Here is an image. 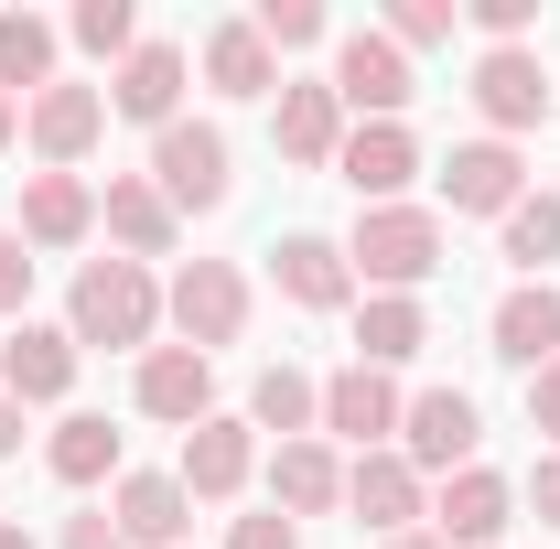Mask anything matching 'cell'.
Segmentation results:
<instances>
[{
  "mask_svg": "<svg viewBox=\"0 0 560 549\" xmlns=\"http://www.w3.org/2000/svg\"><path fill=\"white\" fill-rule=\"evenodd\" d=\"M66 335H75V355L86 344H140L151 355V335H162V280L140 270V259H86L75 291H66Z\"/></svg>",
  "mask_w": 560,
  "mask_h": 549,
  "instance_id": "cell-1",
  "label": "cell"
},
{
  "mask_svg": "<svg viewBox=\"0 0 560 549\" xmlns=\"http://www.w3.org/2000/svg\"><path fill=\"white\" fill-rule=\"evenodd\" d=\"M346 270L366 291H410L442 270V215L431 206H355V237H346Z\"/></svg>",
  "mask_w": 560,
  "mask_h": 549,
  "instance_id": "cell-2",
  "label": "cell"
},
{
  "mask_svg": "<svg viewBox=\"0 0 560 549\" xmlns=\"http://www.w3.org/2000/svg\"><path fill=\"white\" fill-rule=\"evenodd\" d=\"M151 184H162V206L173 215H215L237 195V151L215 119H173V130H151Z\"/></svg>",
  "mask_w": 560,
  "mask_h": 549,
  "instance_id": "cell-3",
  "label": "cell"
},
{
  "mask_svg": "<svg viewBox=\"0 0 560 549\" xmlns=\"http://www.w3.org/2000/svg\"><path fill=\"white\" fill-rule=\"evenodd\" d=\"M162 313H173V335L195 344V355H215V344L248 335V270L237 259H184L173 291H162Z\"/></svg>",
  "mask_w": 560,
  "mask_h": 549,
  "instance_id": "cell-4",
  "label": "cell"
},
{
  "mask_svg": "<svg viewBox=\"0 0 560 549\" xmlns=\"http://www.w3.org/2000/svg\"><path fill=\"white\" fill-rule=\"evenodd\" d=\"M410 97H420L410 55H399L377 22H355L346 44H335V108H355V130H366V119H399Z\"/></svg>",
  "mask_w": 560,
  "mask_h": 549,
  "instance_id": "cell-5",
  "label": "cell"
},
{
  "mask_svg": "<svg viewBox=\"0 0 560 549\" xmlns=\"http://www.w3.org/2000/svg\"><path fill=\"white\" fill-rule=\"evenodd\" d=\"M475 119H486V140H517V130H539L550 119V66H539V44H506V55H475Z\"/></svg>",
  "mask_w": 560,
  "mask_h": 549,
  "instance_id": "cell-6",
  "label": "cell"
},
{
  "mask_svg": "<svg viewBox=\"0 0 560 549\" xmlns=\"http://www.w3.org/2000/svg\"><path fill=\"white\" fill-rule=\"evenodd\" d=\"M475 442H486V410H475L464 388H420L410 410H399V464H410V475H464Z\"/></svg>",
  "mask_w": 560,
  "mask_h": 549,
  "instance_id": "cell-7",
  "label": "cell"
},
{
  "mask_svg": "<svg viewBox=\"0 0 560 549\" xmlns=\"http://www.w3.org/2000/svg\"><path fill=\"white\" fill-rule=\"evenodd\" d=\"M22 140L44 151V173H75V162L108 140V86H75V75H55L44 97H22Z\"/></svg>",
  "mask_w": 560,
  "mask_h": 549,
  "instance_id": "cell-8",
  "label": "cell"
},
{
  "mask_svg": "<svg viewBox=\"0 0 560 549\" xmlns=\"http://www.w3.org/2000/svg\"><path fill=\"white\" fill-rule=\"evenodd\" d=\"M270 140H280V162H302V173H335V151H346L335 75H280V97H270Z\"/></svg>",
  "mask_w": 560,
  "mask_h": 549,
  "instance_id": "cell-9",
  "label": "cell"
},
{
  "mask_svg": "<svg viewBox=\"0 0 560 549\" xmlns=\"http://www.w3.org/2000/svg\"><path fill=\"white\" fill-rule=\"evenodd\" d=\"M140 420H173V431H195V420H215V355H195V344H151L130 377Z\"/></svg>",
  "mask_w": 560,
  "mask_h": 549,
  "instance_id": "cell-10",
  "label": "cell"
},
{
  "mask_svg": "<svg viewBox=\"0 0 560 549\" xmlns=\"http://www.w3.org/2000/svg\"><path fill=\"white\" fill-rule=\"evenodd\" d=\"M346 506H355V528H377V539H399V528H431V484L399 464V442H388V453H355V464H346Z\"/></svg>",
  "mask_w": 560,
  "mask_h": 549,
  "instance_id": "cell-11",
  "label": "cell"
},
{
  "mask_svg": "<svg viewBox=\"0 0 560 549\" xmlns=\"http://www.w3.org/2000/svg\"><path fill=\"white\" fill-rule=\"evenodd\" d=\"M248 475H259V431H248V420L215 410V420H195V431H184V464H173V484H184L195 506H226Z\"/></svg>",
  "mask_w": 560,
  "mask_h": 549,
  "instance_id": "cell-12",
  "label": "cell"
},
{
  "mask_svg": "<svg viewBox=\"0 0 560 549\" xmlns=\"http://www.w3.org/2000/svg\"><path fill=\"white\" fill-rule=\"evenodd\" d=\"M506 517H517V484L486 475V464L442 475V495H431V539H442V549H495V539H506Z\"/></svg>",
  "mask_w": 560,
  "mask_h": 549,
  "instance_id": "cell-13",
  "label": "cell"
},
{
  "mask_svg": "<svg viewBox=\"0 0 560 549\" xmlns=\"http://www.w3.org/2000/svg\"><path fill=\"white\" fill-rule=\"evenodd\" d=\"M335 173H346V195H355V206H399V195H410V173H420L410 119H366V130H346Z\"/></svg>",
  "mask_w": 560,
  "mask_h": 549,
  "instance_id": "cell-14",
  "label": "cell"
},
{
  "mask_svg": "<svg viewBox=\"0 0 560 549\" xmlns=\"http://www.w3.org/2000/svg\"><path fill=\"white\" fill-rule=\"evenodd\" d=\"M486 344L517 366V377H539V366H560V280H517L506 302L486 313Z\"/></svg>",
  "mask_w": 560,
  "mask_h": 549,
  "instance_id": "cell-15",
  "label": "cell"
},
{
  "mask_svg": "<svg viewBox=\"0 0 560 549\" xmlns=\"http://www.w3.org/2000/svg\"><path fill=\"white\" fill-rule=\"evenodd\" d=\"M270 280H280V302H291V313H346V302H355L346 237H313V226L270 248Z\"/></svg>",
  "mask_w": 560,
  "mask_h": 549,
  "instance_id": "cell-16",
  "label": "cell"
},
{
  "mask_svg": "<svg viewBox=\"0 0 560 549\" xmlns=\"http://www.w3.org/2000/svg\"><path fill=\"white\" fill-rule=\"evenodd\" d=\"M97 226L119 237V259H140V270H151V259H173V237H184V215L162 206V184H151V173H108Z\"/></svg>",
  "mask_w": 560,
  "mask_h": 549,
  "instance_id": "cell-17",
  "label": "cell"
},
{
  "mask_svg": "<svg viewBox=\"0 0 560 549\" xmlns=\"http://www.w3.org/2000/svg\"><path fill=\"white\" fill-rule=\"evenodd\" d=\"M0 388H11L22 410L66 399V388H75V335H66V324H33V313H22V324H11V344H0Z\"/></svg>",
  "mask_w": 560,
  "mask_h": 549,
  "instance_id": "cell-18",
  "label": "cell"
},
{
  "mask_svg": "<svg viewBox=\"0 0 560 549\" xmlns=\"http://www.w3.org/2000/svg\"><path fill=\"white\" fill-rule=\"evenodd\" d=\"M517 195H528L517 140H464V151L442 162V206H453V215H506Z\"/></svg>",
  "mask_w": 560,
  "mask_h": 549,
  "instance_id": "cell-19",
  "label": "cell"
},
{
  "mask_svg": "<svg viewBox=\"0 0 560 549\" xmlns=\"http://www.w3.org/2000/svg\"><path fill=\"white\" fill-rule=\"evenodd\" d=\"M108 108L140 119V130H173V119H184V44H162V33L130 44V66L108 75Z\"/></svg>",
  "mask_w": 560,
  "mask_h": 549,
  "instance_id": "cell-20",
  "label": "cell"
},
{
  "mask_svg": "<svg viewBox=\"0 0 560 549\" xmlns=\"http://www.w3.org/2000/svg\"><path fill=\"white\" fill-rule=\"evenodd\" d=\"M399 410H410V399H399L377 366H335V377H324V431H335V442H355V453H388Z\"/></svg>",
  "mask_w": 560,
  "mask_h": 549,
  "instance_id": "cell-21",
  "label": "cell"
},
{
  "mask_svg": "<svg viewBox=\"0 0 560 549\" xmlns=\"http://www.w3.org/2000/svg\"><path fill=\"white\" fill-rule=\"evenodd\" d=\"M108 528L130 549H184V528H195V495L173 475H119V495H108Z\"/></svg>",
  "mask_w": 560,
  "mask_h": 549,
  "instance_id": "cell-22",
  "label": "cell"
},
{
  "mask_svg": "<svg viewBox=\"0 0 560 549\" xmlns=\"http://www.w3.org/2000/svg\"><path fill=\"white\" fill-rule=\"evenodd\" d=\"M86 226H97L86 173H33L22 184V248H86Z\"/></svg>",
  "mask_w": 560,
  "mask_h": 549,
  "instance_id": "cell-23",
  "label": "cell"
},
{
  "mask_svg": "<svg viewBox=\"0 0 560 549\" xmlns=\"http://www.w3.org/2000/svg\"><path fill=\"white\" fill-rule=\"evenodd\" d=\"M270 495L280 517H324V506H346V464H335V442L313 431V442H280L270 453Z\"/></svg>",
  "mask_w": 560,
  "mask_h": 549,
  "instance_id": "cell-24",
  "label": "cell"
},
{
  "mask_svg": "<svg viewBox=\"0 0 560 549\" xmlns=\"http://www.w3.org/2000/svg\"><path fill=\"white\" fill-rule=\"evenodd\" d=\"M420 344H431V313H420L410 291H366V313H355V366H410Z\"/></svg>",
  "mask_w": 560,
  "mask_h": 549,
  "instance_id": "cell-25",
  "label": "cell"
},
{
  "mask_svg": "<svg viewBox=\"0 0 560 549\" xmlns=\"http://www.w3.org/2000/svg\"><path fill=\"white\" fill-rule=\"evenodd\" d=\"M206 86L215 97H280V55L259 44V22H215L206 33Z\"/></svg>",
  "mask_w": 560,
  "mask_h": 549,
  "instance_id": "cell-26",
  "label": "cell"
},
{
  "mask_svg": "<svg viewBox=\"0 0 560 549\" xmlns=\"http://www.w3.org/2000/svg\"><path fill=\"white\" fill-rule=\"evenodd\" d=\"M248 431L313 442V431H324V377H302V366H259V388H248Z\"/></svg>",
  "mask_w": 560,
  "mask_h": 549,
  "instance_id": "cell-27",
  "label": "cell"
},
{
  "mask_svg": "<svg viewBox=\"0 0 560 549\" xmlns=\"http://www.w3.org/2000/svg\"><path fill=\"white\" fill-rule=\"evenodd\" d=\"M44 464H55V484H108L119 475V431H108L97 410H66L55 442H44Z\"/></svg>",
  "mask_w": 560,
  "mask_h": 549,
  "instance_id": "cell-28",
  "label": "cell"
},
{
  "mask_svg": "<svg viewBox=\"0 0 560 549\" xmlns=\"http://www.w3.org/2000/svg\"><path fill=\"white\" fill-rule=\"evenodd\" d=\"M0 86H22V97L55 86V22L44 11H0Z\"/></svg>",
  "mask_w": 560,
  "mask_h": 549,
  "instance_id": "cell-29",
  "label": "cell"
},
{
  "mask_svg": "<svg viewBox=\"0 0 560 549\" xmlns=\"http://www.w3.org/2000/svg\"><path fill=\"white\" fill-rule=\"evenodd\" d=\"M495 226H506V259H517V270L550 280V259H560V195H517Z\"/></svg>",
  "mask_w": 560,
  "mask_h": 549,
  "instance_id": "cell-30",
  "label": "cell"
},
{
  "mask_svg": "<svg viewBox=\"0 0 560 549\" xmlns=\"http://www.w3.org/2000/svg\"><path fill=\"white\" fill-rule=\"evenodd\" d=\"M75 44H86V55H119V66H130V44H140V11L130 0H75V22H66Z\"/></svg>",
  "mask_w": 560,
  "mask_h": 549,
  "instance_id": "cell-31",
  "label": "cell"
},
{
  "mask_svg": "<svg viewBox=\"0 0 560 549\" xmlns=\"http://www.w3.org/2000/svg\"><path fill=\"white\" fill-rule=\"evenodd\" d=\"M248 22H259V44H270V55H302V44H324V0H259Z\"/></svg>",
  "mask_w": 560,
  "mask_h": 549,
  "instance_id": "cell-32",
  "label": "cell"
},
{
  "mask_svg": "<svg viewBox=\"0 0 560 549\" xmlns=\"http://www.w3.org/2000/svg\"><path fill=\"white\" fill-rule=\"evenodd\" d=\"M399 55H431V44H453V0H388V22H377Z\"/></svg>",
  "mask_w": 560,
  "mask_h": 549,
  "instance_id": "cell-33",
  "label": "cell"
},
{
  "mask_svg": "<svg viewBox=\"0 0 560 549\" xmlns=\"http://www.w3.org/2000/svg\"><path fill=\"white\" fill-rule=\"evenodd\" d=\"M464 22L486 33V55H506V44H528V33H539V0H464Z\"/></svg>",
  "mask_w": 560,
  "mask_h": 549,
  "instance_id": "cell-34",
  "label": "cell"
},
{
  "mask_svg": "<svg viewBox=\"0 0 560 549\" xmlns=\"http://www.w3.org/2000/svg\"><path fill=\"white\" fill-rule=\"evenodd\" d=\"M22 302H33V259H22V237L0 226V324H22Z\"/></svg>",
  "mask_w": 560,
  "mask_h": 549,
  "instance_id": "cell-35",
  "label": "cell"
},
{
  "mask_svg": "<svg viewBox=\"0 0 560 549\" xmlns=\"http://www.w3.org/2000/svg\"><path fill=\"white\" fill-rule=\"evenodd\" d=\"M55 549H130V539L108 528V506H75L66 528H55Z\"/></svg>",
  "mask_w": 560,
  "mask_h": 549,
  "instance_id": "cell-36",
  "label": "cell"
},
{
  "mask_svg": "<svg viewBox=\"0 0 560 549\" xmlns=\"http://www.w3.org/2000/svg\"><path fill=\"white\" fill-rule=\"evenodd\" d=\"M226 549H302V528H291V517H237V528H226Z\"/></svg>",
  "mask_w": 560,
  "mask_h": 549,
  "instance_id": "cell-37",
  "label": "cell"
},
{
  "mask_svg": "<svg viewBox=\"0 0 560 549\" xmlns=\"http://www.w3.org/2000/svg\"><path fill=\"white\" fill-rule=\"evenodd\" d=\"M528 431H550V442H560V366L528 377Z\"/></svg>",
  "mask_w": 560,
  "mask_h": 549,
  "instance_id": "cell-38",
  "label": "cell"
},
{
  "mask_svg": "<svg viewBox=\"0 0 560 549\" xmlns=\"http://www.w3.org/2000/svg\"><path fill=\"white\" fill-rule=\"evenodd\" d=\"M528 517H539V528H560V453L528 475Z\"/></svg>",
  "mask_w": 560,
  "mask_h": 549,
  "instance_id": "cell-39",
  "label": "cell"
},
{
  "mask_svg": "<svg viewBox=\"0 0 560 549\" xmlns=\"http://www.w3.org/2000/svg\"><path fill=\"white\" fill-rule=\"evenodd\" d=\"M0 453H22V399L0 388Z\"/></svg>",
  "mask_w": 560,
  "mask_h": 549,
  "instance_id": "cell-40",
  "label": "cell"
},
{
  "mask_svg": "<svg viewBox=\"0 0 560 549\" xmlns=\"http://www.w3.org/2000/svg\"><path fill=\"white\" fill-rule=\"evenodd\" d=\"M11 140H22V97L0 86V151H11Z\"/></svg>",
  "mask_w": 560,
  "mask_h": 549,
  "instance_id": "cell-41",
  "label": "cell"
},
{
  "mask_svg": "<svg viewBox=\"0 0 560 549\" xmlns=\"http://www.w3.org/2000/svg\"><path fill=\"white\" fill-rule=\"evenodd\" d=\"M377 549H442V539H431V528H399V539H377Z\"/></svg>",
  "mask_w": 560,
  "mask_h": 549,
  "instance_id": "cell-42",
  "label": "cell"
},
{
  "mask_svg": "<svg viewBox=\"0 0 560 549\" xmlns=\"http://www.w3.org/2000/svg\"><path fill=\"white\" fill-rule=\"evenodd\" d=\"M0 549H33V528H22V517H0Z\"/></svg>",
  "mask_w": 560,
  "mask_h": 549,
  "instance_id": "cell-43",
  "label": "cell"
}]
</instances>
